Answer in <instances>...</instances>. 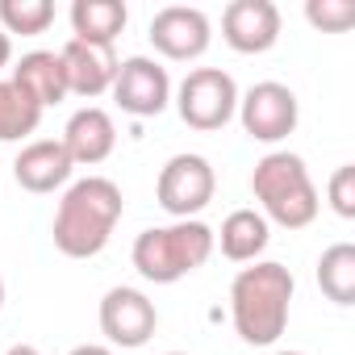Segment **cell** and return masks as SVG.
<instances>
[{
	"label": "cell",
	"instance_id": "obj_9",
	"mask_svg": "<svg viewBox=\"0 0 355 355\" xmlns=\"http://www.w3.org/2000/svg\"><path fill=\"white\" fill-rule=\"evenodd\" d=\"M146 38H150V46L163 59H171V63H193V59H201L209 51L214 26L193 5H167V9H159L150 17V34Z\"/></svg>",
	"mask_w": 355,
	"mask_h": 355
},
{
	"label": "cell",
	"instance_id": "obj_23",
	"mask_svg": "<svg viewBox=\"0 0 355 355\" xmlns=\"http://www.w3.org/2000/svg\"><path fill=\"white\" fill-rule=\"evenodd\" d=\"M67 355H117V351L105 347V343H80V347H71Z\"/></svg>",
	"mask_w": 355,
	"mask_h": 355
},
{
	"label": "cell",
	"instance_id": "obj_15",
	"mask_svg": "<svg viewBox=\"0 0 355 355\" xmlns=\"http://www.w3.org/2000/svg\"><path fill=\"white\" fill-rule=\"evenodd\" d=\"M9 80H13L42 113H46L51 105L67 101V76H63L59 51H30V55H21V63L13 67Z\"/></svg>",
	"mask_w": 355,
	"mask_h": 355
},
{
	"label": "cell",
	"instance_id": "obj_24",
	"mask_svg": "<svg viewBox=\"0 0 355 355\" xmlns=\"http://www.w3.org/2000/svg\"><path fill=\"white\" fill-rule=\"evenodd\" d=\"M9 59H13V38H9L5 30H0V71L9 67Z\"/></svg>",
	"mask_w": 355,
	"mask_h": 355
},
{
	"label": "cell",
	"instance_id": "obj_16",
	"mask_svg": "<svg viewBox=\"0 0 355 355\" xmlns=\"http://www.w3.org/2000/svg\"><path fill=\"white\" fill-rule=\"evenodd\" d=\"M272 243V226L259 209H234L222 230H214V247H222V255L230 263H255Z\"/></svg>",
	"mask_w": 355,
	"mask_h": 355
},
{
	"label": "cell",
	"instance_id": "obj_1",
	"mask_svg": "<svg viewBox=\"0 0 355 355\" xmlns=\"http://www.w3.org/2000/svg\"><path fill=\"white\" fill-rule=\"evenodd\" d=\"M121 214L125 201L109 175H84V180L67 184L51 222V239L67 259H92L109 247Z\"/></svg>",
	"mask_w": 355,
	"mask_h": 355
},
{
	"label": "cell",
	"instance_id": "obj_19",
	"mask_svg": "<svg viewBox=\"0 0 355 355\" xmlns=\"http://www.w3.org/2000/svg\"><path fill=\"white\" fill-rule=\"evenodd\" d=\"M42 109L13 84V80H0V142H21L38 130Z\"/></svg>",
	"mask_w": 355,
	"mask_h": 355
},
{
	"label": "cell",
	"instance_id": "obj_14",
	"mask_svg": "<svg viewBox=\"0 0 355 355\" xmlns=\"http://www.w3.org/2000/svg\"><path fill=\"white\" fill-rule=\"evenodd\" d=\"M59 142L67 146V155H71L76 167H96V163H105V159L113 155V146H117V121H113L101 105H84V109H76V113L67 117Z\"/></svg>",
	"mask_w": 355,
	"mask_h": 355
},
{
	"label": "cell",
	"instance_id": "obj_12",
	"mask_svg": "<svg viewBox=\"0 0 355 355\" xmlns=\"http://www.w3.org/2000/svg\"><path fill=\"white\" fill-rule=\"evenodd\" d=\"M59 59H63V76H67V96H84V101L105 96L121 67L113 46H96V42H80V38H67Z\"/></svg>",
	"mask_w": 355,
	"mask_h": 355
},
{
	"label": "cell",
	"instance_id": "obj_27",
	"mask_svg": "<svg viewBox=\"0 0 355 355\" xmlns=\"http://www.w3.org/2000/svg\"><path fill=\"white\" fill-rule=\"evenodd\" d=\"M276 355H305V351H276Z\"/></svg>",
	"mask_w": 355,
	"mask_h": 355
},
{
	"label": "cell",
	"instance_id": "obj_11",
	"mask_svg": "<svg viewBox=\"0 0 355 355\" xmlns=\"http://www.w3.org/2000/svg\"><path fill=\"white\" fill-rule=\"evenodd\" d=\"M222 38L239 55H263L280 42V9L272 0H230L222 13Z\"/></svg>",
	"mask_w": 355,
	"mask_h": 355
},
{
	"label": "cell",
	"instance_id": "obj_4",
	"mask_svg": "<svg viewBox=\"0 0 355 355\" xmlns=\"http://www.w3.org/2000/svg\"><path fill=\"white\" fill-rule=\"evenodd\" d=\"M214 255V230L201 218L189 222H171V226H150L134 239V268L142 280L150 284H175L193 276L197 268H205Z\"/></svg>",
	"mask_w": 355,
	"mask_h": 355
},
{
	"label": "cell",
	"instance_id": "obj_13",
	"mask_svg": "<svg viewBox=\"0 0 355 355\" xmlns=\"http://www.w3.org/2000/svg\"><path fill=\"white\" fill-rule=\"evenodd\" d=\"M71 171H76V163H71V155H67V146L59 138H34L13 159L17 184L26 193H38V197H46L55 189H67L71 184Z\"/></svg>",
	"mask_w": 355,
	"mask_h": 355
},
{
	"label": "cell",
	"instance_id": "obj_26",
	"mask_svg": "<svg viewBox=\"0 0 355 355\" xmlns=\"http://www.w3.org/2000/svg\"><path fill=\"white\" fill-rule=\"evenodd\" d=\"M0 309H5V276H0Z\"/></svg>",
	"mask_w": 355,
	"mask_h": 355
},
{
	"label": "cell",
	"instance_id": "obj_6",
	"mask_svg": "<svg viewBox=\"0 0 355 355\" xmlns=\"http://www.w3.org/2000/svg\"><path fill=\"white\" fill-rule=\"evenodd\" d=\"M218 193V171L205 155H171L159 167V180H155V201L163 205V214H171L175 222H189L197 218Z\"/></svg>",
	"mask_w": 355,
	"mask_h": 355
},
{
	"label": "cell",
	"instance_id": "obj_3",
	"mask_svg": "<svg viewBox=\"0 0 355 355\" xmlns=\"http://www.w3.org/2000/svg\"><path fill=\"white\" fill-rule=\"evenodd\" d=\"M251 193L259 201V214L268 218V226H284V230H305L318 209H322V197H318V184L305 167L301 155L293 150H268L255 171H251Z\"/></svg>",
	"mask_w": 355,
	"mask_h": 355
},
{
	"label": "cell",
	"instance_id": "obj_28",
	"mask_svg": "<svg viewBox=\"0 0 355 355\" xmlns=\"http://www.w3.org/2000/svg\"><path fill=\"white\" fill-rule=\"evenodd\" d=\"M163 355H189V351H163Z\"/></svg>",
	"mask_w": 355,
	"mask_h": 355
},
{
	"label": "cell",
	"instance_id": "obj_25",
	"mask_svg": "<svg viewBox=\"0 0 355 355\" xmlns=\"http://www.w3.org/2000/svg\"><path fill=\"white\" fill-rule=\"evenodd\" d=\"M5 355H42V351H38V347H30V343H13Z\"/></svg>",
	"mask_w": 355,
	"mask_h": 355
},
{
	"label": "cell",
	"instance_id": "obj_20",
	"mask_svg": "<svg viewBox=\"0 0 355 355\" xmlns=\"http://www.w3.org/2000/svg\"><path fill=\"white\" fill-rule=\"evenodd\" d=\"M51 21H55L51 0H0V30L5 34L38 38L51 30Z\"/></svg>",
	"mask_w": 355,
	"mask_h": 355
},
{
	"label": "cell",
	"instance_id": "obj_17",
	"mask_svg": "<svg viewBox=\"0 0 355 355\" xmlns=\"http://www.w3.org/2000/svg\"><path fill=\"white\" fill-rule=\"evenodd\" d=\"M125 21H130L125 0H76L71 5V38H80V42L113 46L117 34L125 30Z\"/></svg>",
	"mask_w": 355,
	"mask_h": 355
},
{
	"label": "cell",
	"instance_id": "obj_10",
	"mask_svg": "<svg viewBox=\"0 0 355 355\" xmlns=\"http://www.w3.org/2000/svg\"><path fill=\"white\" fill-rule=\"evenodd\" d=\"M109 92L121 105V113H130V117H159L171 105V76H167L163 63H155L146 55H130V59H121L117 80H113Z\"/></svg>",
	"mask_w": 355,
	"mask_h": 355
},
{
	"label": "cell",
	"instance_id": "obj_21",
	"mask_svg": "<svg viewBox=\"0 0 355 355\" xmlns=\"http://www.w3.org/2000/svg\"><path fill=\"white\" fill-rule=\"evenodd\" d=\"M305 21L322 34H343L355 26V5L351 0H309L305 5Z\"/></svg>",
	"mask_w": 355,
	"mask_h": 355
},
{
	"label": "cell",
	"instance_id": "obj_22",
	"mask_svg": "<svg viewBox=\"0 0 355 355\" xmlns=\"http://www.w3.org/2000/svg\"><path fill=\"white\" fill-rule=\"evenodd\" d=\"M326 201H330V209L338 214V218H355V167L351 163H343L334 175H330V184H326Z\"/></svg>",
	"mask_w": 355,
	"mask_h": 355
},
{
	"label": "cell",
	"instance_id": "obj_7",
	"mask_svg": "<svg viewBox=\"0 0 355 355\" xmlns=\"http://www.w3.org/2000/svg\"><path fill=\"white\" fill-rule=\"evenodd\" d=\"M234 117L243 121V134L251 142H268L272 146V142H284L297 130L301 101H297V92L288 84L263 80V84L247 88V92H239V113Z\"/></svg>",
	"mask_w": 355,
	"mask_h": 355
},
{
	"label": "cell",
	"instance_id": "obj_8",
	"mask_svg": "<svg viewBox=\"0 0 355 355\" xmlns=\"http://www.w3.org/2000/svg\"><path fill=\"white\" fill-rule=\"evenodd\" d=\"M155 326H159V309L142 288L117 284L101 297V334L109 338V347H121V351L146 347Z\"/></svg>",
	"mask_w": 355,
	"mask_h": 355
},
{
	"label": "cell",
	"instance_id": "obj_2",
	"mask_svg": "<svg viewBox=\"0 0 355 355\" xmlns=\"http://www.w3.org/2000/svg\"><path fill=\"white\" fill-rule=\"evenodd\" d=\"M293 293H297V280L284 263L255 259L251 268H243L230 284V322L239 338L247 347H272L288 326Z\"/></svg>",
	"mask_w": 355,
	"mask_h": 355
},
{
	"label": "cell",
	"instance_id": "obj_5",
	"mask_svg": "<svg viewBox=\"0 0 355 355\" xmlns=\"http://www.w3.org/2000/svg\"><path fill=\"white\" fill-rule=\"evenodd\" d=\"M175 113L184 117V125L214 134L239 113V84L222 67H193L180 88H175Z\"/></svg>",
	"mask_w": 355,
	"mask_h": 355
},
{
	"label": "cell",
	"instance_id": "obj_18",
	"mask_svg": "<svg viewBox=\"0 0 355 355\" xmlns=\"http://www.w3.org/2000/svg\"><path fill=\"white\" fill-rule=\"evenodd\" d=\"M318 288L334 305H355V247L351 243H334V247L322 251V259H318Z\"/></svg>",
	"mask_w": 355,
	"mask_h": 355
}]
</instances>
